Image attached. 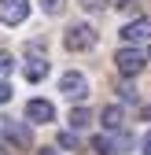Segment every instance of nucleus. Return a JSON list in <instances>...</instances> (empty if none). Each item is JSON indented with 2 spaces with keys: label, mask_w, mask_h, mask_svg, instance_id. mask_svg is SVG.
I'll return each mask as SVG.
<instances>
[{
  "label": "nucleus",
  "mask_w": 151,
  "mask_h": 155,
  "mask_svg": "<svg viewBox=\"0 0 151 155\" xmlns=\"http://www.w3.org/2000/svg\"><path fill=\"white\" fill-rule=\"evenodd\" d=\"M129 144H133V140H129L125 133H122V137H111V129H107V137H103V133L92 137V151H96V155H118V151L129 148Z\"/></svg>",
  "instance_id": "obj_5"
},
{
  "label": "nucleus",
  "mask_w": 151,
  "mask_h": 155,
  "mask_svg": "<svg viewBox=\"0 0 151 155\" xmlns=\"http://www.w3.org/2000/svg\"><path fill=\"white\" fill-rule=\"evenodd\" d=\"M122 118H125V114H122L118 104H114V107H103V114H100L103 129H111V133H118V129H122Z\"/></svg>",
  "instance_id": "obj_9"
},
{
  "label": "nucleus",
  "mask_w": 151,
  "mask_h": 155,
  "mask_svg": "<svg viewBox=\"0 0 151 155\" xmlns=\"http://www.w3.org/2000/svg\"><path fill=\"white\" fill-rule=\"evenodd\" d=\"M4 140L8 144H15V148H30L33 144V133H30V126L26 122H4Z\"/></svg>",
  "instance_id": "obj_6"
},
{
  "label": "nucleus",
  "mask_w": 151,
  "mask_h": 155,
  "mask_svg": "<svg viewBox=\"0 0 151 155\" xmlns=\"http://www.w3.org/2000/svg\"><path fill=\"white\" fill-rule=\"evenodd\" d=\"M85 126H92V111L88 107H74L70 111V129H85Z\"/></svg>",
  "instance_id": "obj_11"
},
{
  "label": "nucleus",
  "mask_w": 151,
  "mask_h": 155,
  "mask_svg": "<svg viewBox=\"0 0 151 155\" xmlns=\"http://www.w3.org/2000/svg\"><path fill=\"white\" fill-rule=\"evenodd\" d=\"M8 100H11V89H8L4 81H0V104H8Z\"/></svg>",
  "instance_id": "obj_17"
},
{
  "label": "nucleus",
  "mask_w": 151,
  "mask_h": 155,
  "mask_svg": "<svg viewBox=\"0 0 151 155\" xmlns=\"http://www.w3.org/2000/svg\"><path fill=\"white\" fill-rule=\"evenodd\" d=\"M11 70H15V59H11L8 52H0V78H4V74H11Z\"/></svg>",
  "instance_id": "obj_15"
},
{
  "label": "nucleus",
  "mask_w": 151,
  "mask_h": 155,
  "mask_svg": "<svg viewBox=\"0 0 151 155\" xmlns=\"http://www.w3.org/2000/svg\"><path fill=\"white\" fill-rule=\"evenodd\" d=\"M22 74H26V81H41V78L48 74V63H44V59H26Z\"/></svg>",
  "instance_id": "obj_10"
},
{
  "label": "nucleus",
  "mask_w": 151,
  "mask_h": 155,
  "mask_svg": "<svg viewBox=\"0 0 151 155\" xmlns=\"http://www.w3.org/2000/svg\"><path fill=\"white\" fill-rule=\"evenodd\" d=\"M114 63H118V74H125V78H133V74H140L144 70V55L137 52V48H122L118 55H114Z\"/></svg>",
  "instance_id": "obj_4"
},
{
  "label": "nucleus",
  "mask_w": 151,
  "mask_h": 155,
  "mask_svg": "<svg viewBox=\"0 0 151 155\" xmlns=\"http://www.w3.org/2000/svg\"><path fill=\"white\" fill-rule=\"evenodd\" d=\"M147 37H151V18H137V22H125V26H122V41H125V45L147 41Z\"/></svg>",
  "instance_id": "obj_7"
},
{
  "label": "nucleus",
  "mask_w": 151,
  "mask_h": 155,
  "mask_svg": "<svg viewBox=\"0 0 151 155\" xmlns=\"http://www.w3.org/2000/svg\"><path fill=\"white\" fill-rule=\"evenodd\" d=\"M96 41H100V33L92 30L88 22L70 26V30H66V37H63V45H66L70 52H88V48H96Z\"/></svg>",
  "instance_id": "obj_1"
},
{
  "label": "nucleus",
  "mask_w": 151,
  "mask_h": 155,
  "mask_svg": "<svg viewBox=\"0 0 151 155\" xmlns=\"http://www.w3.org/2000/svg\"><path fill=\"white\" fill-rule=\"evenodd\" d=\"M59 148H78V129H66V133H59Z\"/></svg>",
  "instance_id": "obj_13"
},
{
  "label": "nucleus",
  "mask_w": 151,
  "mask_h": 155,
  "mask_svg": "<svg viewBox=\"0 0 151 155\" xmlns=\"http://www.w3.org/2000/svg\"><path fill=\"white\" fill-rule=\"evenodd\" d=\"M59 92L66 96L70 104H74V100L81 104L85 96H88V78H85V74H78V70H70V74H63V78H59Z\"/></svg>",
  "instance_id": "obj_2"
},
{
  "label": "nucleus",
  "mask_w": 151,
  "mask_h": 155,
  "mask_svg": "<svg viewBox=\"0 0 151 155\" xmlns=\"http://www.w3.org/2000/svg\"><path fill=\"white\" fill-rule=\"evenodd\" d=\"M118 96H122L125 104H137V89L129 85V81H125V85H118Z\"/></svg>",
  "instance_id": "obj_14"
},
{
  "label": "nucleus",
  "mask_w": 151,
  "mask_h": 155,
  "mask_svg": "<svg viewBox=\"0 0 151 155\" xmlns=\"http://www.w3.org/2000/svg\"><path fill=\"white\" fill-rule=\"evenodd\" d=\"M78 4H81L85 11H103V8H107V0H78Z\"/></svg>",
  "instance_id": "obj_16"
},
{
  "label": "nucleus",
  "mask_w": 151,
  "mask_h": 155,
  "mask_svg": "<svg viewBox=\"0 0 151 155\" xmlns=\"http://www.w3.org/2000/svg\"><path fill=\"white\" fill-rule=\"evenodd\" d=\"M41 155H55V151H41Z\"/></svg>",
  "instance_id": "obj_19"
},
{
  "label": "nucleus",
  "mask_w": 151,
  "mask_h": 155,
  "mask_svg": "<svg viewBox=\"0 0 151 155\" xmlns=\"http://www.w3.org/2000/svg\"><path fill=\"white\" fill-rule=\"evenodd\" d=\"M63 8H66V0H41L44 15H63Z\"/></svg>",
  "instance_id": "obj_12"
},
{
  "label": "nucleus",
  "mask_w": 151,
  "mask_h": 155,
  "mask_svg": "<svg viewBox=\"0 0 151 155\" xmlns=\"http://www.w3.org/2000/svg\"><path fill=\"white\" fill-rule=\"evenodd\" d=\"M140 148H144V155H151V133H147V137L140 140Z\"/></svg>",
  "instance_id": "obj_18"
},
{
  "label": "nucleus",
  "mask_w": 151,
  "mask_h": 155,
  "mask_svg": "<svg viewBox=\"0 0 151 155\" xmlns=\"http://www.w3.org/2000/svg\"><path fill=\"white\" fill-rule=\"evenodd\" d=\"M147 55H151V52H147Z\"/></svg>",
  "instance_id": "obj_20"
},
{
  "label": "nucleus",
  "mask_w": 151,
  "mask_h": 155,
  "mask_svg": "<svg viewBox=\"0 0 151 155\" xmlns=\"http://www.w3.org/2000/svg\"><path fill=\"white\" fill-rule=\"evenodd\" d=\"M26 18H30V4H26V0H0V22L22 26Z\"/></svg>",
  "instance_id": "obj_3"
},
{
  "label": "nucleus",
  "mask_w": 151,
  "mask_h": 155,
  "mask_svg": "<svg viewBox=\"0 0 151 155\" xmlns=\"http://www.w3.org/2000/svg\"><path fill=\"white\" fill-rule=\"evenodd\" d=\"M26 118H30V122H52V118H55V107H52L48 100H30V104H26Z\"/></svg>",
  "instance_id": "obj_8"
}]
</instances>
